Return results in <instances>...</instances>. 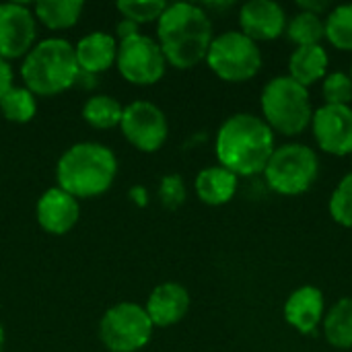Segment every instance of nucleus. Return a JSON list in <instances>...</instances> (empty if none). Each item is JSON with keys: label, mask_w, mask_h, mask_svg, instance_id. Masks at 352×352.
I'll return each instance as SVG.
<instances>
[{"label": "nucleus", "mask_w": 352, "mask_h": 352, "mask_svg": "<svg viewBox=\"0 0 352 352\" xmlns=\"http://www.w3.org/2000/svg\"><path fill=\"white\" fill-rule=\"evenodd\" d=\"M157 39L167 64L186 70L206 58L212 43V23L198 4H167L157 21Z\"/></svg>", "instance_id": "nucleus-1"}, {"label": "nucleus", "mask_w": 352, "mask_h": 352, "mask_svg": "<svg viewBox=\"0 0 352 352\" xmlns=\"http://www.w3.org/2000/svg\"><path fill=\"white\" fill-rule=\"evenodd\" d=\"M214 148L221 167L229 169L237 177H248L264 173L274 153V134L262 118L235 113L219 128Z\"/></svg>", "instance_id": "nucleus-2"}, {"label": "nucleus", "mask_w": 352, "mask_h": 352, "mask_svg": "<svg viewBox=\"0 0 352 352\" xmlns=\"http://www.w3.org/2000/svg\"><path fill=\"white\" fill-rule=\"evenodd\" d=\"M118 173V161L111 148L99 142L72 144L56 165L58 188L78 198L105 194Z\"/></svg>", "instance_id": "nucleus-3"}, {"label": "nucleus", "mask_w": 352, "mask_h": 352, "mask_svg": "<svg viewBox=\"0 0 352 352\" xmlns=\"http://www.w3.org/2000/svg\"><path fill=\"white\" fill-rule=\"evenodd\" d=\"M25 89L50 97L70 89L78 76L74 47L62 37H50L31 47L21 66Z\"/></svg>", "instance_id": "nucleus-4"}, {"label": "nucleus", "mask_w": 352, "mask_h": 352, "mask_svg": "<svg viewBox=\"0 0 352 352\" xmlns=\"http://www.w3.org/2000/svg\"><path fill=\"white\" fill-rule=\"evenodd\" d=\"M262 113L270 130L297 136L311 124V103L307 87L287 76L272 78L262 91Z\"/></svg>", "instance_id": "nucleus-5"}, {"label": "nucleus", "mask_w": 352, "mask_h": 352, "mask_svg": "<svg viewBox=\"0 0 352 352\" xmlns=\"http://www.w3.org/2000/svg\"><path fill=\"white\" fill-rule=\"evenodd\" d=\"M320 173V161L307 144H283L274 148L264 175L266 184L285 196H297L309 190Z\"/></svg>", "instance_id": "nucleus-6"}, {"label": "nucleus", "mask_w": 352, "mask_h": 352, "mask_svg": "<svg viewBox=\"0 0 352 352\" xmlns=\"http://www.w3.org/2000/svg\"><path fill=\"white\" fill-rule=\"evenodd\" d=\"M206 62L219 78L227 82H243L258 74L262 54L258 43L241 31H225L212 37Z\"/></svg>", "instance_id": "nucleus-7"}, {"label": "nucleus", "mask_w": 352, "mask_h": 352, "mask_svg": "<svg viewBox=\"0 0 352 352\" xmlns=\"http://www.w3.org/2000/svg\"><path fill=\"white\" fill-rule=\"evenodd\" d=\"M153 328L144 307L136 303H118L103 314L99 338L109 352H136L148 344Z\"/></svg>", "instance_id": "nucleus-8"}, {"label": "nucleus", "mask_w": 352, "mask_h": 352, "mask_svg": "<svg viewBox=\"0 0 352 352\" xmlns=\"http://www.w3.org/2000/svg\"><path fill=\"white\" fill-rule=\"evenodd\" d=\"M116 64L128 82L146 87L163 78L167 60L155 39L138 33L118 43Z\"/></svg>", "instance_id": "nucleus-9"}, {"label": "nucleus", "mask_w": 352, "mask_h": 352, "mask_svg": "<svg viewBox=\"0 0 352 352\" xmlns=\"http://www.w3.org/2000/svg\"><path fill=\"white\" fill-rule=\"evenodd\" d=\"M120 128L126 140L142 153H155L167 140V118L151 101H134L124 107Z\"/></svg>", "instance_id": "nucleus-10"}, {"label": "nucleus", "mask_w": 352, "mask_h": 352, "mask_svg": "<svg viewBox=\"0 0 352 352\" xmlns=\"http://www.w3.org/2000/svg\"><path fill=\"white\" fill-rule=\"evenodd\" d=\"M37 37L33 10L21 2L0 4V58L14 60L27 56Z\"/></svg>", "instance_id": "nucleus-11"}, {"label": "nucleus", "mask_w": 352, "mask_h": 352, "mask_svg": "<svg viewBox=\"0 0 352 352\" xmlns=\"http://www.w3.org/2000/svg\"><path fill=\"white\" fill-rule=\"evenodd\" d=\"M316 142L328 155L352 153V109L349 105H322L311 116Z\"/></svg>", "instance_id": "nucleus-12"}, {"label": "nucleus", "mask_w": 352, "mask_h": 352, "mask_svg": "<svg viewBox=\"0 0 352 352\" xmlns=\"http://www.w3.org/2000/svg\"><path fill=\"white\" fill-rule=\"evenodd\" d=\"M241 33L254 41H270L285 33L287 14L278 2L250 0L239 10Z\"/></svg>", "instance_id": "nucleus-13"}, {"label": "nucleus", "mask_w": 352, "mask_h": 352, "mask_svg": "<svg viewBox=\"0 0 352 352\" xmlns=\"http://www.w3.org/2000/svg\"><path fill=\"white\" fill-rule=\"evenodd\" d=\"M37 223L45 233L52 235H66L78 223L80 206L78 200L64 190L50 188L37 200Z\"/></svg>", "instance_id": "nucleus-14"}, {"label": "nucleus", "mask_w": 352, "mask_h": 352, "mask_svg": "<svg viewBox=\"0 0 352 352\" xmlns=\"http://www.w3.org/2000/svg\"><path fill=\"white\" fill-rule=\"evenodd\" d=\"M144 309H146L153 326L167 328L186 318V314L190 309V295L177 283H163L153 289Z\"/></svg>", "instance_id": "nucleus-15"}, {"label": "nucleus", "mask_w": 352, "mask_h": 352, "mask_svg": "<svg viewBox=\"0 0 352 352\" xmlns=\"http://www.w3.org/2000/svg\"><path fill=\"white\" fill-rule=\"evenodd\" d=\"M116 56H118L116 37L105 31H93L74 45V58L78 70L93 76L109 70L116 62Z\"/></svg>", "instance_id": "nucleus-16"}, {"label": "nucleus", "mask_w": 352, "mask_h": 352, "mask_svg": "<svg viewBox=\"0 0 352 352\" xmlns=\"http://www.w3.org/2000/svg\"><path fill=\"white\" fill-rule=\"evenodd\" d=\"M287 322L301 334L314 332L324 318V295L318 287L297 289L285 303Z\"/></svg>", "instance_id": "nucleus-17"}, {"label": "nucleus", "mask_w": 352, "mask_h": 352, "mask_svg": "<svg viewBox=\"0 0 352 352\" xmlns=\"http://www.w3.org/2000/svg\"><path fill=\"white\" fill-rule=\"evenodd\" d=\"M237 192V175L229 169L214 165L206 167L196 177V194L204 204L221 206L227 204Z\"/></svg>", "instance_id": "nucleus-18"}, {"label": "nucleus", "mask_w": 352, "mask_h": 352, "mask_svg": "<svg viewBox=\"0 0 352 352\" xmlns=\"http://www.w3.org/2000/svg\"><path fill=\"white\" fill-rule=\"evenodd\" d=\"M328 70V52L322 45L297 47L289 58V76L303 87L318 82Z\"/></svg>", "instance_id": "nucleus-19"}, {"label": "nucleus", "mask_w": 352, "mask_h": 352, "mask_svg": "<svg viewBox=\"0 0 352 352\" xmlns=\"http://www.w3.org/2000/svg\"><path fill=\"white\" fill-rule=\"evenodd\" d=\"M82 12V2L76 0H41L35 2L33 14L39 19L47 29L60 31V29H70L76 25Z\"/></svg>", "instance_id": "nucleus-20"}, {"label": "nucleus", "mask_w": 352, "mask_h": 352, "mask_svg": "<svg viewBox=\"0 0 352 352\" xmlns=\"http://www.w3.org/2000/svg\"><path fill=\"white\" fill-rule=\"evenodd\" d=\"M324 336L336 349H352V297L340 299L324 316Z\"/></svg>", "instance_id": "nucleus-21"}, {"label": "nucleus", "mask_w": 352, "mask_h": 352, "mask_svg": "<svg viewBox=\"0 0 352 352\" xmlns=\"http://www.w3.org/2000/svg\"><path fill=\"white\" fill-rule=\"evenodd\" d=\"M124 107L109 95H93L82 107V118L89 126L97 130H109L120 126Z\"/></svg>", "instance_id": "nucleus-22"}, {"label": "nucleus", "mask_w": 352, "mask_h": 352, "mask_svg": "<svg viewBox=\"0 0 352 352\" xmlns=\"http://www.w3.org/2000/svg\"><path fill=\"white\" fill-rule=\"evenodd\" d=\"M0 111L8 122L27 124V122L33 120V116L37 111L35 95L25 87H10L0 97Z\"/></svg>", "instance_id": "nucleus-23"}, {"label": "nucleus", "mask_w": 352, "mask_h": 352, "mask_svg": "<svg viewBox=\"0 0 352 352\" xmlns=\"http://www.w3.org/2000/svg\"><path fill=\"white\" fill-rule=\"evenodd\" d=\"M287 37L297 43V47L303 45H320V41L326 37V29H324V21L320 19V14L314 12H297L287 29H285Z\"/></svg>", "instance_id": "nucleus-24"}, {"label": "nucleus", "mask_w": 352, "mask_h": 352, "mask_svg": "<svg viewBox=\"0 0 352 352\" xmlns=\"http://www.w3.org/2000/svg\"><path fill=\"white\" fill-rule=\"evenodd\" d=\"M326 37L328 41L342 50L352 52V4H340L336 6L324 21Z\"/></svg>", "instance_id": "nucleus-25"}, {"label": "nucleus", "mask_w": 352, "mask_h": 352, "mask_svg": "<svg viewBox=\"0 0 352 352\" xmlns=\"http://www.w3.org/2000/svg\"><path fill=\"white\" fill-rule=\"evenodd\" d=\"M116 6L124 19H128L136 25L159 21V16L167 8V4L163 0H122Z\"/></svg>", "instance_id": "nucleus-26"}, {"label": "nucleus", "mask_w": 352, "mask_h": 352, "mask_svg": "<svg viewBox=\"0 0 352 352\" xmlns=\"http://www.w3.org/2000/svg\"><path fill=\"white\" fill-rule=\"evenodd\" d=\"M330 214H332V219L338 225L352 227V173L344 175L342 182L332 192V198H330Z\"/></svg>", "instance_id": "nucleus-27"}, {"label": "nucleus", "mask_w": 352, "mask_h": 352, "mask_svg": "<svg viewBox=\"0 0 352 352\" xmlns=\"http://www.w3.org/2000/svg\"><path fill=\"white\" fill-rule=\"evenodd\" d=\"M322 93L326 105H349L352 101V78L344 72H332L324 78Z\"/></svg>", "instance_id": "nucleus-28"}, {"label": "nucleus", "mask_w": 352, "mask_h": 352, "mask_svg": "<svg viewBox=\"0 0 352 352\" xmlns=\"http://www.w3.org/2000/svg\"><path fill=\"white\" fill-rule=\"evenodd\" d=\"M159 200L165 208L175 210L186 202V186L182 175H165L159 184Z\"/></svg>", "instance_id": "nucleus-29"}, {"label": "nucleus", "mask_w": 352, "mask_h": 352, "mask_svg": "<svg viewBox=\"0 0 352 352\" xmlns=\"http://www.w3.org/2000/svg\"><path fill=\"white\" fill-rule=\"evenodd\" d=\"M138 33H140V31H138V25L132 23V21H128V19H122V21L118 23V27H116V35H118L120 41H124V39H128V37H134V35H138Z\"/></svg>", "instance_id": "nucleus-30"}, {"label": "nucleus", "mask_w": 352, "mask_h": 352, "mask_svg": "<svg viewBox=\"0 0 352 352\" xmlns=\"http://www.w3.org/2000/svg\"><path fill=\"white\" fill-rule=\"evenodd\" d=\"M12 87V68L6 60L0 58V97Z\"/></svg>", "instance_id": "nucleus-31"}, {"label": "nucleus", "mask_w": 352, "mask_h": 352, "mask_svg": "<svg viewBox=\"0 0 352 352\" xmlns=\"http://www.w3.org/2000/svg\"><path fill=\"white\" fill-rule=\"evenodd\" d=\"M297 6L303 10V12H314V14H320L322 10L328 8V2H322V0H299Z\"/></svg>", "instance_id": "nucleus-32"}, {"label": "nucleus", "mask_w": 352, "mask_h": 352, "mask_svg": "<svg viewBox=\"0 0 352 352\" xmlns=\"http://www.w3.org/2000/svg\"><path fill=\"white\" fill-rule=\"evenodd\" d=\"M4 349V328L0 326V352Z\"/></svg>", "instance_id": "nucleus-33"}, {"label": "nucleus", "mask_w": 352, "mask_h": 352, "mask_svg": "<svg viewBox=\"0 0 352 352\" xmlns=\"http://www.w3.org/2000/svg\"><path fill=\"white\" fill-rule=\"evenodd\" d=\"M351 78H352V64H351Z\"/></svg>", "instance_id": "nucleus-34"}, {"label": "nucleus", "mask_w": 352, "mask_h": 352, "mask_svg": "<svg viewBox=\"0 0 352 352\" xmlns=\"http://www.w3.org/2000/svg\"><path fill=\"white\" fill-rule=\"evenodd\" d=\"M351 157H352V153H351Z\"/></svg>", "instance_id": "nucleus-35"}]
</instances>
